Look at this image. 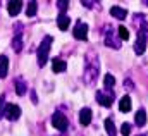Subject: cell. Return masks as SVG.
Instances as JSON below:
<instances>
[{
  "label": "cell",
  "mask_w": 148,
  "mask_h": 136,
  "mask_svg": "<svg viewBox=\"0 0 148 136\" xmlns=\"http://www.w3.org/2000/svg\"><path fill=\"white\" fill-rule=\"evenodd\" d=\"M67 69V64H66V60H62V59H53L52 60V71L53 72H64Z\"/></svg>",
  "instance_id": "15"
},
{
  "label": "cell",
  "mask_w": 148,
  "mask_h": 136,
  "mask_svg": "<svg viewBox=\"0 0 148 136\" xmlns=\"http://www.w3.org/2000/svg\"><path fill=\"white\" fill-rule=\"evenodd\" d=\"M36 12H38V2H29L28 7H26V16L33 17V16H36Z\"/></svg>",
  "instance_id": "21"
},
{
  "label": "cell",
  "mask_w": 148,
  "mask_h": 136,
  "mask_svg": "<svg viewBox=\"0 0 148 136\" xmlns=\"http://www.w3.org/2000/svg\"><path fill=\"white\" fill-rule=\"evenodd\" d=\"M91 115H93L91 109H88V107L81 109V110H79V124H81V126H88V124L91 122Z\"/></svg>",
  "instance_id": "9"
},
{
  "label": "cell",
  "mask_w": 148,
  "mask_h": 136,
  "mask_svg": "<svg viewBox=\"0 0 148 136\" xmlns=\"http://www.w3.org/2000/svg\"><path fill=\"white\" fill-rule=\"evenodd\" d=\"M140 136H148V135H147V133H145V135H140Z\"/></svg>",
  "instance_id": "30"
},
{
  "label": "cell",
  "mask_w": 148,
  "mask_h": 136,
  "mask_svg": "<svg viewBox=\"0 0 148 136\" xmlns=\"http://www.w3.org/2000/svg\"><path fill=\"white\" fill-rule=\"evenodd\" d=\"M31 98H33V103H38V98H36V93L31 90Z\"/></svg>",
  "instance_id": "29"
},
{
  "label": "cell",
  "mask_w": 148,
  "mask_h": 136,
  "mask_svg": "<svg viewBox=\"0 0 148 136\" xmlns=\"http://www.w3.org/2000/svg\"><path fill=\"white\" fill-rule=\"evenodd\" d=\"M148 40V28L147 30H138V38L134 43V54L136 55H143L145 54V45Z\"/></svg>",
  "instance_id": "5"
},
{
  "label": "cell",
  "mask_w": 148,
  "mask_h": 136,
  "mask_svg": "<svg viewBox=\"0 0 148 136\" xmlns=\"http://www.w3.org/2000/svg\"><path fill=\"white\" fill-rule=\"evenodd\" d=\"M3 117H5V119H9V121H12V122H14V121H17V119L21 117V107H19V105H16V103H7Z\"/></svg>",
  "instance_id": "7"
},
{
  "label": "cell",
  "mask_w": 148,
  "mask_h": 136,
  "mask_svg": "<svg viewBox=\"0 0 148 136\" xmlns=\"http://www.w3.org/2000/svg\"><path fill=\"white\" fill-rule=\"evenodd\" d=\"M103 41H105V45L109 47V48H114V50H119L121 48V38H119V33L115 34L114 33V30H112L110 24H105V28H103Z\"/></svg>",
  "instance_id": "3"
},
{
  "label": "cell",
  "mask_w": 148,
  "mask_h": 136,
  "mask_svg": "<svg viewBox=\"0 0 148 136\" xmlns=\"http://www.w3.org/2000/svg\"><path fill=\"white\" fill-rule=\"evenodd\" d=\"M21 9H23V2H21V0H17V2H9V3H7V12H9L12 17H16V16L21 12Z\"/></svg>",
  "instance_id": "11"
},
{
  "label": "cell",
  "mask_w": 148,
  "mask_h": 136,
  "mask_svg": "<svg viewBox=\"0 0 148 136\" xmlns=\"http://www.w3.org/2000/svg\"><path fill=\"white\" fill-rule=\"evenodd\" d=\"M73 34H74V38H76V40L84 41V40L88 38V24H86V23H83V21H76L74 30H73Z\"/></svg>",
  "instance_id": "6"
},
{
  "label": "cell",
  "mask_w": 148,
  "mask_h": 136,
  "mask_svg": "<svg viewBox=\"0 0 148 136\" xmlns=\"http://www.w3.org/2000/svg\"><path fill=\"white\" fill-rule=\"evenodd\" d=\"M69 24H71V17H69L67 14H59V17H57V26H59V30H60V31H66V30L69 28Z\"/></svg>",
  "instance_id": "13"
},
{
  "label": "cell",
  "mask_w": 148,
  "mask_h": 136,
  "mask_svg": "<svg viewBox=\"0 0 148 136\" xmlns=\"http://www.w3.org/2000/svg\"><path fill=\"white\" fill-rule=\"evenodd\" d=\"M9 72V59L7 55H0V78H5Z\"/></svg>",
  "instance_id": "18"
},
{
  "label": "cell",
  "mask_w": 148,
  "mask_h": 136,
  "mask_svg": "<svg viewBox=\"0 0 148 136\" xmlns=\"http://www.w3.org/2000/svg\"><path fill=\"white\" fill-rule=\"evenodd\" d=\"M57 7H59L60 14H66V10H67V7H69V0H59V2H57Z\"/></svg>",
  "instance_id": "23"
},
{
  "label": "cell",
  "mask_w": 148,
  "mask_h": 136,
  "mask_svg": "<svg viewBox=\"0 0 148 136\" xmlns=\"http://www.w3.org/2000/svg\"><path fill=\"white\" fill-rule=\"evenodd\" d=\"M52 43H53V38L50 34L43 36V40H41V43H40V47H38V50H36V59H38V66L40 67H43L48 62V54H50Z\"/></svg>",
  "instance_id": "2"
},
{
  "label": "cell",
  "mask_w": 148,
  "mask_h": 136,
  "mask_svg": "<svg viewBox=\"0 0 148 136\" xmlns=\"http://www.w3.org/2000/svg\"><path fill=\"white\" fill-rule=\"evenodd\" d=\"M23 47H24V43H23V36H14V40H12V48H14V52L19 54V52L23 50Z\"/></svg>",
  "instance_id": "20"
},
{
  "label": "cell",
  "mask_w": 148,
  "mask_h": 136,
  "mask_svg": "<svg viewBox=\"0 0 148 136\" xmlns=\"http://www.w3.org/2000/svg\"><path fill=\"white\" fill-rule=\"evenodd\" d=\"M131 105H133L131 97H129V95H124V97L119 100V110H121V112H129V110H131Z\"/></svg>",
  "instance_id": "14"
},
{
  "label": "cell",
  "mask_w": 148,
  "mask_h": 136,
  "mask_svg": "<svg viewBox=\"0 0 148 136\" xmlns=\"http://www.w3.org/2000/svg\"><path fill=\"white\" fill-rule=\"evenodd\" d=\"M95 98H97V102L100 103L102 107H112L114 91H105V90H102V91H97Z\"/></svg>",
  "instance_id": "8"
},
{
  "label": "cell",
  "mask_w": 148,
  "mask_h": 136,
  "mask_svg": "<svg viewBox=\"0 0 148 136\" xmlns=\"http://www.w3.org/2000/svg\"><path fill=\"white\" fill-rule=\"evenodd\" d=\"M127 86V90H133V83H131V79H124V88Z\"/></svg>",
  "instance_id": "28"
},
{
  "label": "cell",
  "mask_w": 148,
  "mask_h": 136,
  "mask_svg": "<svg viewBox=\"0 0 148 136\" xmlns=\"http://www.w3.org/2000/svg\"><path fill=\"white\" fill-rule=\"evenodd\" d=\"M52 126L59 131V133H66L69 128V119L62 114V112H55L52 115Z\"/></svg>",
  "instance_id": "4"
},
{
  "label": "cell",
  "mask_w": 148,
  "mask_h": 136,
  "mask_svg": "<svg viewBox=\"0 0 148 136\" xmlns=\"http://www.w3.org/2000/svg\"><path fill=\"white\" fill-rule=\"evenodd\" d=\"M98 72H100V59L97 55L95 50H90L84 57V74H83V81L88 86H95L97 79H98Z\"/></svg>",
  "instance_id": "1"
},
{
  "label": "cell",
  "mask_w": 148,
  "mask_h": 136,
  "mask_svg": "<svg viewBox=\"0 0 148 136\" xmlns=\"http://www.w3.org/2000/svg\"><path fill=\"white\" fill-rule=\"evenodd\" d=\"M121 133H122V136H129L131 135V124L129 122H124L121 126Z\"/></svg>",
  "instance_id": "24"
},
{
  "label": "cell",
  "mask_w": 148,
  "mask_h": 136,
  "mask_svg": "<svg viewBox=\"0 0 148 136\" xmlns=\"http://www.w3.org/2000/svg\"><path fill=\"white\" fill-rule=\"evenodd\" d=\"M114 84H115V78H114L112 74H105V76H103V90H105V91H114V90H112Z\"/></svg>",
  "instance_id": "17"
},
{
  "label": "cell",
  "mask_w": 148,
  "mask_h": 136,
  "mask_svg": "<svg viewBox=\"0 0 148 136\" xmlns=\"http://www.w3.org/2000/svg\"><path fill=\"white\" fill-rule=\"evenodd\" d=\"M81 5H83V7H86V9H93V7H95V5H98V3H97V2H91V0H83V2H81Z\"/></svg>",
  "instance_id": "27"
},
{
  "label": "cell",
  "mask_w": 148,
  "mask_h": 136,
  "mask_svg": "<svg viewBox=\"0 0 148 136\" xmlns=\"http://www.w3.org/2000/svg\"><path fill=\"white\" fill-rule=\"evenodd\" d=\"M105 131H107V135L109 136H117V129H115V124H114V121L112 119H105Z\"/></svg>",
  "instance_id": "19"
},
{
  "label": "cell",
  "mask_w": 148,
  "mask_h": 136,
  "mask_svg": "<svg viewBox=\"0 0 148 136\" xmlns=\"http://www.w3.org/2000/svg\"><path fill=\"white\" fill-rule=\"evenodd\" d=\"M134 122H136V126H140V128H143V126L147 124V112H145V109H140V110L136 112Z\"/></svg>",
  "instance_id": "16"
},
{
  "label": "cell",
  "mask_w": 148,
  "mask_h": 136,
  "mask_svg": "<svg viewBox=\"0 0 148 136\" xmlns=\"http://www.w3.org/2000/svg\"><path fill=\"white\" fill-rule=\"evenodd\" d=\"M117 31H119V38H121V40H126V41L129 40V31H127V28H126V26H122V24H121V26L117 28Z\"/></svg>",
  "instance_id": "22"
},
{
  "label": "cell",
  "mask_w": 148,
  "mask_h": 136,
  "mask_svg": "<svg viewBox=\"0 0 148 136\" xmlns=\"http://www.w3.org/2000/svg\"><path fill=\"white\" fill-rule=\"evenodd\" d=\"M14 86H16V93H17L19 97L26 95V91H28V84H26V81H24L23 78H16V79H14Z\"/></svg>",
  "instance_id": "10"
},
{
  "label": "cell",
  "mask_w": 148,
  "mask_h": 136,
  "mask_svg": "<svg viewBox=\"0 0 148 136\" xmlns=\"http://www.w3.org/2000/svg\"><path fill=\"white\" fill-rule=\"evenodd\" d=\"M14 36H23V24L21 23L14 24Z\"/></svg>",
  "instance_id": "26"
},
{
  "label": "cell",
  "mask_w": 148,
  "mask_h": 136,
  "mask_svg": "<svg viewBox=\"0 0 148 136\" xmlns=\"http://www.w3.org/2000/svg\"><path fill=\"white\" fill-rule=\"evenodd\" d=\"M5 107H7V103H5V97L2 95V97H0V119H2L3 114H5Z\"/></svg>",
  "instance_id": "25"
},
{
  "label": "cell",
  "mask_w": 148,
  "mask_h": 136,
  "mask_svg": "<svg viewBox=\"0 0 148 136\" xmlns=\"http://www.w3.org/2000/svg\"><path fill=\"white\" fill-rule=\"evenodd\" d=\"M110 16L114 19H119V21H122V19H126V16H127V10L126 9H122V7H119V5H114L110 9Z\"/></svg>",
  "instance_id": "12"
}]
</instances>
